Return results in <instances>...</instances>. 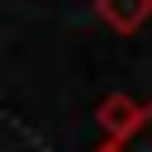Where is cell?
<instances>
[{
    "label": "cell",
    "mask_w": 152,
    "mask_h": 152,
    "mask_svg": "<svg viewBox=\"0 0 152 152\" xmlns=\"http://www.w3.org/2000/svg\"><path fill=\"white\" fill-rule=\"evenodd\" d=\"M142 109H147V104H138L133 95H104L100 109H95V124L104 128V138H124V133L142 119Z\"/></svg>",
    "instance_id": "obj_1"
},
{
    "label": "cell",
    "mask_w": 152,
    "mask_h": 152,
    "mask_svg": "<svg viewBox=\"0 0 152 152\" xmlns=\"http://www.w3.org/2000/svg\"><path fill=\"white\" fill-rule=\"evenodd\" d=\"M95 14L114 33H138L152 19V0H95Z\"/></svg>",
    "instance_id": "obj_2"
},
{
    "label": "cell",
    "mask_w": 152,
    "mask_h": 152,
    "mask_svg": "<svg viewBox=\"0 0 152 152\" xmlns=\"http://www.w3.org/2000/svg\"><path fill=\"white\" fill-rule=\"evenodd\" d=\"M109 142H114L119 152H152V104L142 109V119H138L124 138H109Z\"/></svg>",
    "instance_id": "obj_3"
},
{
    "label": "cell",
    "mask_w": 152,
    "mask_h": 152,
    "mask_svg": "<svg viewBox=\"0 0 152 152\" xmlns=\"http://www.w3.org/2000/svg\"><path fill=\"white\" fill-rule=\"evenodd\" d=\"M95 152H119V147H114V142H109V138H104V147H95Z\"/></svg>",
    "instance_id": "obj_4"
}]
</instances>
